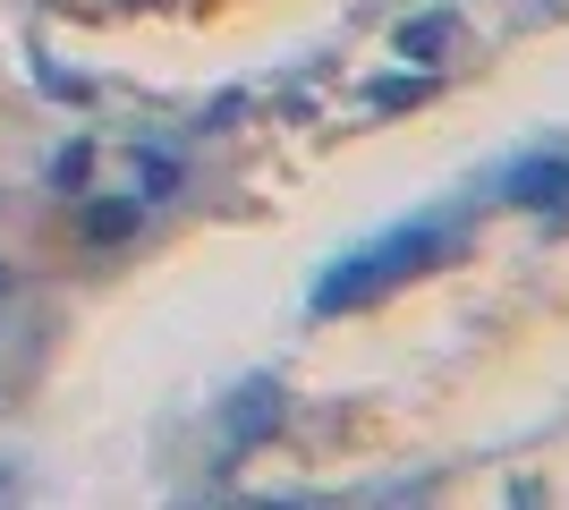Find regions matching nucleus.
<instances>
[{"instance_id": "9", "label": "nucleus", "mask_w": 569, "mask_h": 510, "mask_svg": "<svg viewBox=\"0 0 569 510\" xmlns=\"http://www.w3.org/2000/svg\"><path fill=\"white\" fill-rule=\"evenodd\" d=\"M0 290H9V272H0Z\"/></svg>"}, {"instance_id": "7", "label": "nucleus", "mask_w": 569, "mask_h": 510, "mask_svg": "<svg viewBox=\"0 0 569 510\" xmlns=\"http://www.w3.org/2000/svg\"><path fill=\"white\" fill-rule=\"evenodd\" d=\"M86 170H94V146H69L60 162H51V188H60V196H77V188H86Z\"/></svg>"}, {"instance_id": "1", "label": "nucleus", "mask_w": 569, "mask_h": 510, "mask_svg": "<svg viewBox=\"0 0 569 510\" xmlns=\"http://www.w3.org/2000/svg\"><path fill=\"white\" fill-rule=\"evenodd\" d=\"M433 247H442V230L433 221H417V230H400V239H382L375 256H357V264H340V272H323V290H315V307L332 316V307H357V298H375V290H391L408 264H426Z\"/></svg>"}, {"instance_id": "3", "label": "nucleus", "mask_w": 569, "mask_h": 510, "mask_svg": "<svg viewBox=\"0 0 569 510\" xmlns=\"http://www.w3.org/2000/svg\"><path fill=\"white\" fill-rule=\"evenodd\" d=\"M451 43H459V18H451V9H426V18L400 26V51H408V60H426V69H433Z\"/></svg>"}, {"instance_id": "2", "label": "nucleus", "mask_w": 569, "mask_h": 510, "mask_svg": "<svg viewBox=\"0 0 569 510\" xmlns=\"http://www.w3.org/2000/svg\"><path fill=\"white\" fill-rule=\"evenodd\" d=\"M281 409H289V400H281V383H247V391L230 400V409H221V426H230V442L247 451V442H263L272 426H281Z\"/></svg>"}, {"instance_id": "4", "label": "nucleus", "mask_w": 569, "mask_h": 510, "mask_svg": "<svg viewBox=\"0 0 569 510\" xmlns=\"http://www.w3.org/2000/svg\"><path fill=\"white\" fill-rule=\"evenodd\" d=\"M510 196H519V204H569V162H527V170H510Z\"/></svg>"}, {"instance_id": "8", "label": "nucleus", "mask_w": 569, "mask_h": 510, "mask_svg": "<svg viewBox=\"0 0 569 510\" xmlns=\"http://www.w3.org/2000/svg\"><path fill=\"white\" fill-rule=\"evenodd\" d=\"M366 102H375V111H400V102H426V77H382V86H375Z\"/></svg>"}, {"instance_id": "5", "label": "nucleus", "mask_w": 569, "mask_h": 510, "mask_svg": "<svg viewBox=\"0 0 569 510\" xmlns=\"http://www.w3.org/2000/svg\"><path fill=\"white\" fill-rule=\"evenodd\" d=\"M128 230H137V196H111V204L86 213V239H94V247H119Z\"/></svg>"}, {"instance_id": "6", "label": "nucleus", "mask_w": 569, "mask_h": 510, "mask_svg": "<svg viewBox=\"0 0 569 510\" xmlns=\"http://www.w3.org/2000/svg\"><path fill=\"white\" fill-rule=\"evenodd\" d=\"M137 179H144V204H162V196L179 188V162H170V153H144V162H137Z\"/></svg>"}]
</instances>
